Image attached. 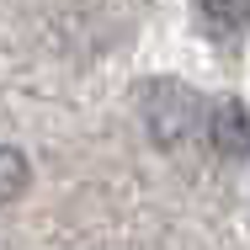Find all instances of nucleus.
I'll return each mask as SVG.
<instances>
[{
	"label": "nucleus",
	"instance_id": "nucleus-1",
	"mask_svg": "<svg viewBox=\"0 0 250 250\" xmlns=\"http://www.w3.org/2000/svg\"><path fill=\"white\" fill-rule=\"evenodd\" d=\"M139 117H144V128H149V139L160 149H181V144L208 133V101L192 85L165 80V75L139 91Z\"/></svg>",
	"mask_w": 250,
	"mask_h": 250
},
{
	"label": "nucleus",
	"instance_id": "nucleus-2",
	"mask_svg": "<svg viewBox=\"0 0 250 250\" xmlns=\"http://www.w3.org/2000/svg\"><path fill=\"white\" fill-rule=\"evenodd\" d=\"M208 144L224 160H245L250 154V112L240 96H218L208 101Z\"/></svg>",
	"mask_w": 250,
	"mask_h": 250
},
{
	"label": "nucleus",
	"instance_id": "nucleus-3",
	"mask_svg": "<svg viewBox=\"0 0 250 250\" xmlns=\"http://www.w3.org/2000/svg\"><path fill=\"white\" fill-rule=\"evenodd\" d=\"M197 16H202V32L224 48L250 32V0H197Z\"/></svg>",
	"mask_w": 250,
	"mask_h": 250
},
{
	"label": "nucleus",
	"instance_id": "nucleus-4",
	"mask_svg": "<svg viewBox=\"0 0 250 250\" xmlns=\"http://www.w3.org/2000/svg\"><path fill=\"white\" fill-rule=\"evenodd\" d=\"M27 187H32V165H27V154L16 149V144H0V208H11Z\"/></svg>",
	"mask_w": 250,
	"mask_h": 250
}]
</instances>
